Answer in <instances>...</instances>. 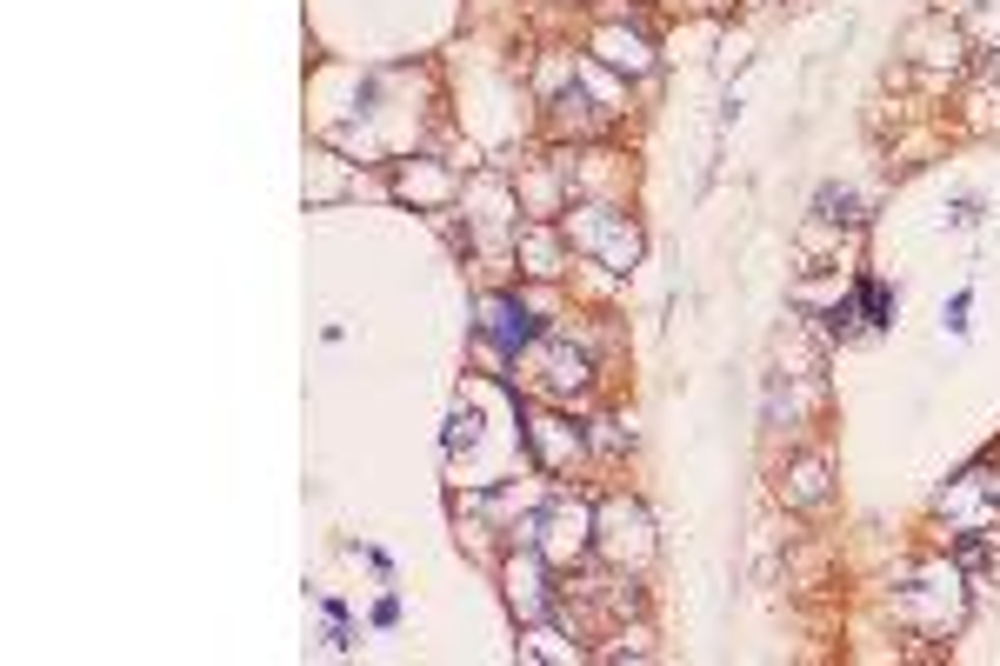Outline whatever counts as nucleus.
Instances as JSON below:
<instances>
[{"label":"nucleus","mask_w":1000,"mask_h":666,"mask_svg":"<svg viewBox=\"0 0 1000 666\" xmlns=\"http://www.w3.org/2000/svg\"><path fill=\"white\" fill-rule=\"evenodd\" d=\"M527 260H534V274H554V247H547V233H527Z\"/></svg>","instance_id":"7"},{"label":"nucleus","mask_w":1000,"mask_h":666,"mask_svg":"<svg viewBox=\"0 0 1000 666\" xmlns=\"http://www.w3.org/2000/svg\"><path fill=\"white\" fill-rule=\"evenodd\" d=\"M527 440H534V454H541L547 467H561L567 454H581V434H574V427H561V420H534V427H527Z\"/></svg>","instance_id":"1"},{"label":"nucleus","mask_w":1000,"mask_h":666,"mask_svg":"<svg viewBox=\"0 0 1000 666\" xmlns=\"http://www.w3.org/2000/svg\"><path fill=\"white\" fill-rule=\"evenodd\" d=\"M601 53H607L614 67H627V73H647V47H641L634 33H601Z\"/></svg>","instance_id":"6"},{"label":"nucleus","mask_w":1000,"mask_h":666,"mask_svg":"<svg viewBox=\"0 0 1000 666\" xmlns=\"http://www.w3.org/2000/svg\"><path fill=\"white\" fill-rule=\"evenodd\" d=\"M581 240H587V247H601L614 267H627V260H634V233H621V227H587V220H581Z\"/></svg>","instance_id":"5"},{"label":"nucleus","mask_w":1000,"mask_h":666,"mask_svg":"<svg viewBox=\"0 0 1000 666\" xmlns=\"http://www.w3.org/2000/svg\"><path fill=\"white\" fill-rule=\"evenodd\" d=\"M788 500H794V507H821V500H828V467H821V460H801V467L788 474Z\"/></svg>","instance_id":"4"},{"label":"nucleus","mask_w":1000,"mask_h":666,"mask_svg":"<svg viewBox=\"0 0 1000 666\" xmlns=\"http://www.w3.org/2000/svg\"><path fill=\"white\" fill-rule=\"evenodd\" d=\"M487 314H494V340H501V347H507V354H514V347H527V340H534V320H527V307H514V300H494V307H487Z\"/></svg>","instance_id":"3"},{"label":"nucleus","mask_w":1000,"mask_h":666,"mask_svg":"<svg viewBox=\"0 0 1000 666\" xmlns=\"http://www.w3.org/2000/svg\"><path fill=\"white\" fill-rule=\"evenodd\" d=\"M507 600H514V614H527V620H541V614H547V587H541V574L514 560V574H507Z\"/></svg>","instance_id":"2"}]
</instances>
